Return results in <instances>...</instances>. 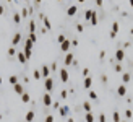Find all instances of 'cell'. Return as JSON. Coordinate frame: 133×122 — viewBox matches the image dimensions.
I'll list each match as a JSON object with an SVG mask.
<instances>
[{
    "label": "cell",
    "instance_id": "1",
    "mask_svg": "<svg viewBox=\"0 0 133 122\" xmlns=\"http://www.w3.org/2000/svg\"><path fill=\"white\" fill-rule=\"evenodd\" d=\"M54 86H55V83H54V78H50V76H49V78H45L44 88H45V91H47V93H50V91H52Z\"/></svg>",
    "mask_w": 133,
    "mask_h": 122
},
{
    "label": "cell",
    "instance_id": "2",
    "mask_svg": "<svg viewBox=\"0 0 133 122\" xmlns=\"http://www.w3.org/2000/svg\"><path fill=\"white\" fill-rule=\"evenodd\" d=\"M73 60H75V56L71 54V52H67V56H65V59H63V62H65V67H68L73 64Z\"/></svg>",
    "mask_w": 133,
    "mask_h": 122
},
{
    "label": "cell",
    "instance_id": "3",
    "mask_svg": "<svg viewBox=\"0 0 133 122\" xmlns=\"http://www.w3.org/2000/svg\"><path fill=\"white\" fill-rule=\"evenodd\" d=\"M42 104H44L45 107H49V106L52 104V96H50V93H45L44 96H42Z\"/></svg>",
    "mask_w": 133,
    "mask_h": 122
},
{
    "label": "cell",
    "instance_id": "4",
    "mask_svg": "<svg viewBox=\"0 0 133 122\" xmlns=\"http://www.w3.org/2000/svg\"><path fill=\"white\" fill-rule=\"evenodd\" d=\"M125 59V49H117L115 51V60L117 62H122Z\"/></svg>",
    "mask_w": 133,
    "mask_h": 122
},
{
    "label": "cell",
    "instance_id": "5",
    "mask_svg": "<svg viewBox=\"0 0 133 122\" xmlns=\"http://www.w3.org/2000/svg\"><path fill=\"white\" fill-rule=\"evenodd\" d=\"M59 72H60V80H62L63 83H67V81H68V78H70V76H68V70H67V67L62 68V70H59Z\"/></svg>",
    "mask_w": 133,
    "mask_h": 122
},
{
    "label": "cell",
    "instance_id": "6",
    "mask_svg": "<svg viewBox=\"0 0 133 122\" xmlns=\"http://www.w3.org/2000/svg\"><path fill=\"white\" fill-rule=\"evenodd\" d=\"M70 47H71V41L65 39V41L62 42V46H60V49H62V52H65V54H67V52L70 51Z\"/></svg>",
    "mask_w": 133,
    "mask_h": 122
},
{
    "label": "cell",
    "instance_id": "7",
    "mask_svg": "<svg viewBox=\"0 0 133 122\" xmlns=\"http://www.w3.org/2000/svg\"><path fill=\"white\" fill-rule=\"evenodd\" d=\"M117 33H118V21H114L112 23V31H110V38L114 39L117 36Z\"/></svg>",
    "mask_w": 133,
    "mask_h": 122
},
{
    "label": "cell",
    "instance_id": "8",
    "mask_svg": "<svg viewBox=\"0 0 133 122\" xmlns=\"http://www.w3.org/2000/svg\"><path fill=\"white\" fill-rule=\"evenodd\" d=\"M41 75H42V78H49V76H50V67L44 65L41 68Z\"/></svg>",
    "mask_w": 133,
    "mask_h": 122
},
{
    "label": "cell",
    "instance_id": "9",
    "mask_svg": "<svg viewBox=\"0 0 133 122\" xmlns=\"http://www.w3.org/2000/svg\"><path fill=\"white\" fill-rule=\"evenodd\" d=\"M76 11H78V5H71V7H68V10H67V15H68V16H75Z\"/></svg>",
    "mask_w": 133,
    "mask_h": 122
},
{
    "label": "cell",
    "instance_id": "10",
    "mask_svg": "<svg viewBox=\"0 0 133 122\" xmlns=\"http://www.w3.org/2000/svg\"><path fill=\"white\" fill-rule=\"evenodd\" d=\"M83 86H84L86 90H91V86H93V76H86V78H84V83H83Z\"/></svg>",
    "mask_w": 133,
    "mask_h": 122
},
{
    "label": "cell",
    "instance_id": "11",
    "mask_svg": "<svg viewBox=\"0 0 133 122\" xmlns=\"http://www.w3.org/2000/svg\"><path fill=\"white\" fill-rule=\"evenodd\" d=\"M20 41H21V33H20V31H18L16 34H15V36H13V39H11V46L15 47L18 44V42H20Z\"/></svg>",
    "mask_w": 133,
    "mask_h": 122
},
{
    "label": "cell",
    "instance_id": "12",
    "mask_svg": "<svg viewBox=\"0 0 133 122\" xmlns=\"http://www.w3.org/2000/svg\"><path fill=\"white\" fill-rule=\"evenodd\" d=\"M16 57H18V62H20V64H26V62H28V59H26V56H25V52H18Z\"/></svg>",
    "mask_w": 133,
    "mask_h": 122
},
{
    "label": "cell",
    "instance_id": "13",
    "mask_svg": "<svg viewBox=\"0 0 133 122\" xmlns=\"http://www.w3.org/2000/svg\"><path fill=\"white\" fill-rule=\"evenodd\" d=\"M94 13H96L94 10H86V11H84V20L91 21V20H93V16H94Z\"/></svg>",
    "mask_w": 133,
    "mask_h": 122
},
{
    "label": "cell",
    "instance_id": "14",
    "mask_svg": "<svg viewBox=\"0 0 133 122\" xmlns=\"http://www.w3.org/2000/svg\"><path fill=\"white\" fill-rule=\"evenodd\" d=\"M117 94H118V96H125V94H127V86H125V85H120V86L117 88Z\"/></svg>",
    "mask_w": 133,
    "mask_h": 122
},
{
    "label": "cell",
    "instance_id": "15",
    "mask_svg": "<svg viewBox=\"0 0 133 122\" xmlns=\"http://www.w3.org/2000/svg\"><path fill=\"white\" fill-rule=\"evenodd\" d=\"M34 116H36L34 111H28V112H26V117H25V119H26V122H33V121H34Z\"/></svg>",
    "mask_w": 133,
    "mask_h": 122
},
{
    "label": "cell",
    "instance_id": "16",
    "mask_svg": "<svg viewBox=\"0 0 133 122\" xmlns=\"http://www.w3.org/2000/svg\"><path fill=\"white\" fill-rule=\"evenodd\" d=\"M13 88H15V91H16L18 94H23V93H25V90H23V85H21V83L13 85Z\"/></svg>",
    "mask_w": 133,
    "mask_h": 122
},
{
    "label": "cell",
    "instance_id": "17",
    "mask_svg": "<svg viewBox=\"0 0 133 122\" xmlns=\"http://www.w3.org/2000/svg\"><path fill=\"white\" fill-rule=\"evenodd\" d=\"M83 109H84L86 112H91V111H93V106H91V103H89V101H84V103H83Z\"/></svg>",
    "mask_w": 133,
    "mask_h": 122
},
{
    "label": "cell",
    "instance_id": "18",
    "mask_svg": "<svg viewBox=\"0 0 133 122\" xmlns=\"http://www.w3.org/2000/svg\"><path fill=\"white\" fill-rule=\"evenodd\" d=\"M68 112H70V107H68V106H62V107H60V114H62L63 117H65Z\"/></svg>",
    "mask_w": 133,
    "mask_h": 122
},
{
    "label": "cell",
    "instance_id": "19",
    "mask_svg": "<svg viewBox=\"0 0 133 122\" xmlns=\"http://www.w3.org/2000/svg\"><path fill=\"white\" fill-rule=\"evenodd\" d=\"M84 121H86V122H94V116H93V112H86Z\"/></svg>",
    "mask_w": 133,
    "mask_h": 122
},
{
    "label": "cell",
    "instance_id": "20",
    "mask_svg": "<svg viewBox=\"0 0 133 122\" xmlns=\"http://www.w3.org/2000/svg\"><path fill=\"white\" fill-rule=\"evenodd\" d=\"M39 18H42V21H44V25H45V29H50V23H49V20H47V16H44V15H41Z\"/></svg>",
    "mask_w": 133,
    "mask_h": 122
},
{
    "label": "cell",
    "instance_id": "21",
    "mask_svg": "<svg viewBox=\"0 0 133 122\" xmlns=\"http://www.w3.org/2000/svg\"><path fill=\"white\" fill-rule=\"evenodd\" d=\"M29 33H36V21L34 20L29 21Z\"/></svg>",
    "mask_w": 133,
    "mask_h": 122
},
{
    "label": "cell",
    "instance_id": "22",
    "mask_svg": "<svg viewBox=\"0 0 133 122\" xmlns=\"http://www.w3.org/2000/svg\"><path fill=\"white\" fill-rule=\"evenodd\" d=\"M112 119H114V122H120V114H118V111H114V112H112Z\"/></svg>",
    "mask_w": 133,
    "mask_h": 122
},
{
    "label": "cell",
    "instance_id": "23",
    "mask_svg": "<svg viewBox=\"0 0 133 122\" xmlns=\"http://www.w3.org/2000/svg\"><path fill=\"white\" fill-rule=\"evenodd\" d=\"M34 46V42L31 41V39H26V42H25V49H33Z\"/></svg>",
    "mask_w": 133,
    "mask_h": 122
},
{
    "label": "cell",
    "instance_id": "24",
    "mask_svg": "<svg viewBox=\"0 0 133 122\" xmlns=\"http://www.w3.org/2000/svg\"><path fill=\"white\" fill-rule=\"evenodd\" d=\"M8 81H10L11 85H16V83H18V76H16V75H10Z\"/></svg>",
    "mask_w": 133,
    "mask_h": 122
},
{
    "label": "cell",
    "instance_id": "25",
    "mask_svg": "<svg viewBox=\"0 0 133 122\" xmlns=\"http://www.w3.org/2000/svg\"><path fill=\"white\" fill-rule=\"evenodd\" d=\"M89 99H93V101H96V99H98V94H96V91H93V90H91V91H89Z\"/></svg>",
    "mask_w": 133,
    "mask_h": 122
},
{
    "label": "cell",
    "instance_id": "26",
    "mask_svg": "<svg viewBox=\"0 0 133 122\" xmlns=\"http://www.w3.org/2000/svg\"><path fill=\"white\" fill-rule=\"evenodd\" d=\"M28 13H29V10L25 7V8L21 10V13H20V15H21V18H28Z\"/></svg>",
    "mask_w": 133,
    "mask_h": 122
},
{
    "label": "cell",
    "instance_id": "27",
    "mask_svg": "<svg viewBox=\"0 0 133 122\" xmlns=\"http://www.w3.org/2000/svg\"><path fill=\"white\" fill-rule=\"evenodd\" d=\"M21 101H23V103H29V94L23 93V94H21Z\"/></svg>",
    "mask_w": 133,
    "mask_h": 122
},
{
    "label": "cell",
    "instance_id": "28",
    "mask_svg": "<svg viewBox=\"0 0 133 122\" xmlns=\"http://www.w3.org/2000/svg\"><path fill=\"white\" fill-rule=\"evenodd\" d=\"M33 76H34L36 80H41V78H42V75H41V70H34V73H33Z\"/></svg>",
    "mask_w": 133,
    "mask_h": 122
},
{
    "label": "cell",
    "instance_id": "29",
    "mask_svg": "<svg viewBox=\"0 0 133 122\" xmlns=\"http://www.w3.org/2000/svg\"><path fill=\"white\" fill-rule=\"evenodd\" d=\"M13 20H15V23H21V15H20V13H15V15H13Z\"/></svg>",
    "mask_w": 133,
    "mask_h": 122
},
{
    "label": "cell",
    "instance_id": "30",
    "mask_svg": "<svg viewBox=\"0 0 133 122\" xmlns=\"http://www.w3.org/2000/svg\"><path fill=\"white\" fill-rule=\"evenodd\" d=\"M89 23H91V26H96V25H98V15H96V13H94V16H93V20H91Z\"/></svg>",
    "mask_w": 133,
    "mask_h": 122
},
{
    "label": "cell",
    "instance_id": "31",
    "mask_svg": "<svg viewBox=\"0 0 133 122\" xmlns=\"http://www.w3.org/2000/svg\"><path fill=\"white\" fill-rule=\"evenodd\" d=\"M122 80H123V83H128V81H130V73H123V75H122Z\"/></svg>",
    "mask_w": 133,
    "mask_h": 122
},
{
    "label": "cell",
    "instance_id": "32",
    "mask_svg": "<svg viewBox=\"0 0 133 122\" xmlns=\"http://www.w3.org/2000/svg\"><path fill=\"white\" fill-rule=\"evenodd\" d=\"M15 54H16V51H15V47L11 46V47H10V49H8V56H10V57H13V56H15Z\"/></svg>",
    "mask_w": 133,
    "mask_h": 122
},
{
    "label": "cell",
    "instance_id": "33",
    "mask_svg": "<svg viewBox=\"0 0 133 122\" xmlns=\"http://www.w3.org/2000/svg\"><path fill=\"white\" fill-rule=\"evenodd\" d=\"M28 39H31V41H33V42H36V33H29V36H28Z\"/></svg>",
    "mask_w": 133,
    "mask_h": 122
},
{
    "label": "cell",
    "instance_id": "34",
    "mask_svg": "<svg viewBox=\"0 0 133 122\" xmlns=\"http://www.w3.org/2000/svg\"><path fill=\"white\" fill-rule=\"evenodd\" d=\"M98 121H99V122H106V114L101 112V114H99V119H98Z\"/></svg>",
    "mask_w": 133,
    "mask_h": 122
},
{
    "label": "cell",
    "instance_id": "35",
    "mask_svg": "<svg viewBox=\"0 0 133 122\" xmlns=\"http://www.w3.org/2000/svg\"><path fill=\"white\" fill-rule=\"evenodd\" d=\"M115 72H117V73H120V72H123V68H122V65H120V62H118V64H117V65H115Z\"/></svg>",
    "mask_w": 133,
    "mask_h": 122
},
{
    "label": "cell",
    "instance_id": "36",
    "mask_svg": "<svg viewBox=\"0 0 133 122\" xmlns=\"http://www.w3.org/2000/svg\"><path fill=\"white\" fill-rule=\"evenodd\" d=\"M59 68H57V62H52V65H50V72H57Z\"/></svg>",
    "mask_w": 133,
    "mask_h": 122
},
{
    "label": "cell",
    "instance_id": "37",
    "mask_svg": "<svg viewBox=\"0 0 133 122\" xmlns=\"http://www.w3.org/2000/svg\"><path fill=\"white\" fill-rule=\"evenodd\" d=\"M81 73H83V76H84V78H86V76H89V68H83V72H81Z\"/></svg>",
    "mask_w": 133,
    "mask_h": 122
},
{
    "label": "cell",
    "instance_id": "38",
    "mask_svg": "<svg viewBox=\"0 0 133 122\" xmlns=\"http://www.w3.org/2000/svg\"><path fill=\"white\" fill-rule=\"evenodd\" d=\"M76 31H78V33H83V31H84V26H83V25H76Z\"/></svg>",
    "mask_w": 133,
    "mask_h": 122
},
{
    "label": "cell",
    "instance_id": "39",
    "mask_svg": "<svg viewBox=\"0 0 133 122\" xmlns=\"http://www.w3.org/2000/svg\"><path fill=\"white\" fill-rule=\"evenodd\" d=\"M57 41H59V42L62 44L63 41H65V36H63V34H59V36H57Z\"/></svg>",
    "mask_w": 133,
    "mask_h": 122
},
{
    "label": "cell",
    "instance_id": "40",
    "mask_svg": "<svg viewBox=\"0 0 133 122\" xmlns=\"http://www.w3.org/2000/svg\"><path fill=\"white\" fill-rule=\"evenodd\" d=\"M132 109H127V111H125V116H127V119H130V117H132Z\"/></svg>",
    "mask_w": 133,
    "mask_h": 122
},
{
    "label": "cell",
    "instance_id": "41",
    "mask_svg": "<svg viewBox=\"0 0 133 122\" xmlns=\"http://www.w3.org/2000/svg\"><path fill=\"white\" fill-rule=\"evenodd\" d=\"M25 56H26V59L31 57V49H25Z\"/></svg>",
    "mask_w": 133,
    "mask_h": 122
},
{
    "label": "cell",
    "instance_id": "42",
    "mask_svg": "<svg viewBox=\"0 0 133 122\" xmlns=\"http://www.w3.org/2000/svg\"><path fill=\"white\" fill-rule=\"evenodd\" d=\"M107 80H109V78H107V75H104V73H102V75H101V81H102V83H107Z\"/></svg>",
    "mask_w": 133,
    "mask_h": 122
},
{
    "label": "cell",
    "instance_id": "43",
    "mask_svg": "<svg viewBox=\"0 0 133 122\" xmlns=\"http://www.w3.org/2000/svg\"><path fill=\"white\" fill-rule=\"evenodd\" d=\"M67 96H68V94H67V91H65V90H62V93H60V98H62V99H67Z\"/></svg>",
    "mask_w": 133,
    "mask_h": 122
},
{
    "label": "cell",
    "instance_id": "44",
    "mask_svg": "<svg viewBox=\"0 0 133 122\" xmlns=\"http://www.w3.org/2000/svg\"><path fill=\"white\" fill-rule=\"evenodd\" d=\"M104 57H106V51H101V52H99V59H101V60H102V59H104Z\"/></svg>",
    "mask_w": 133,
    "mask_h": 122
},
{
    "label": "cell",
    "instance_id": "45",
    "mask_svg": "<svg viewBox=\"0 0 133 122\" xmlns=\"http://www.w3.org/2000/svg\"><path fill=\"white\" fill-rule=\"evenodd\" d=\"M45 122H54V116H47V117H45Z\"/></svg>",
    "mask_w": 133,
    "mask_h": 122
},
{
    "label": "cell",
    "instance_id": "46",
    "mask_svg": "<svg viewBox=\"0 0 133 122\" xmlns=\"http://www.w3.org/2000/svg\"><path fill=\"white\" fill-rule=\"evenodd\" d=\"M54 107L59 109V107H60V103H59V101H54Z\"/></svg>",
    "mask_w": 133,
    "mask_h": 122
},
{
    "label": "cell",
    "instance_id": "47",
    "mask_svg": "<svg viewBox=\"0 0 133 122\" xmlns=\"http://www.w3.org/2000/svg\"><path fill=\"white\" fill-rule=\"evenodd\" d=\"M96 3H98V7H102L104 5V0H96Z\"/></svg>",
    "mask_w": 133,
    "mask_h": 122
},
{
    "label": "cell",
    "instance_id": "48",
    "mask_svg": "<svg viewBox=\"0 0 133 122\" xmlns=\"http://www.w3.org/2000/svg\"><path fill=\"white\" fill-rule=\"evenodd\" d=\"M71 46L76 47V46H78V41H76V39H73V41H71Z\"/></svg>",
    "mask_w": 133,
    "mask_h": 122
},
{
    "label": "cell",
    "instance_id": "49",
    "mask_svg": "<svg viewBox=\"0 0 133 122\" xmlns=\"http://www.w3.org/2000/svg\"><path fill=\"white\" fill-rule=\"evenodd\" d=\"M132 46V42H123V49H127V47Z\"/></svg>",
    "mask_w": 133,
    "mask_h": 122
},
{
    "label": "cell",
    "instance_id": "50",
    "mask_svg": "<svg viewBox=\"0 0 133 122\" xmlns=\"http://www.w3.org/2000/svg\"><path fill=\"white\" fill-rule=\"evenodd\" d=\"M3 11H5V10H3V7H2V5H0V16H2V15H3Z\"/></svg>",
    "mask_w": 133,
    "mask_h": 122
},
{
    "label": "cell",
    "instance_id": "51",
    "mask_svg": "<svg viewBox=\"0 0 133 122\" xmlns=\"http://www.w3.org/2000/svg\"><path fill=\"white\" fill-rule=\"evenodd\" d=\"M41 2H42V0H34V3H36V5H37V3H41Z\"/></svg>",
    "mask_w": 133,
    "mask_h": 122
},
{
    "label": "cell",
    "instance_id": "52",
    "mask_svg": "<svg viewBox=\"0 0 133 122\" xmlns=\"http://www.w3.org/2000/svg\"><path fill=\"white\" fill-rule=\"evenodd\" d=\"M130 5H132V8H133V0H130Z\"/></svg>",
    "mask_w": 133,
    "mask_h": 122
},
{
    "label": "cell",
    "instance_id": "53",
    "mask_svg": "<svg viewBox=\"0 0 133 122\" xmlns=\"http://www.w3.org/2000/svg\"><path fill=\"white\" fill-rule=\"evenodd\" d=\"M78 2H80V3H83V2H84V0H78Z\"/></svg>",
    "mask_w": 133,
    "mask_h": 122
},
{
    "label": "cell",
    "instance_id": "54",
    "mask_svg": "<svg viewBox=\"0 0 133 122\" xmlns=\"http://www.w3.org/2000/svg\"><path fill=\"white\" fill-rule=\"evenodd\" d=\"M0 85H2V76H0Z\"/></svg>",
    "mask_w": 133,
    "mask_h": 122
},
{
    "label": "cell",
    "instance_id": "55",
    "mask_svg": "<svg viewBox=\"0 0 133 122\" xmlns=\"http://www.w3.org/2000/svg\"><path fill=\"white\" fill-rule=\"evenodd\" d=\"M132 68H133V62H132Z\"/></svg>",
    "mask_w": 133,
    "mask_h": 122
},
{
    "label": "cell",
    "instance_id": "56",
    "mask_svg": "<svg viewBox=\"0 0 133 122\" xmlns=\"http://www.w3.org/2000/svg\"><path fill=\"white\" fill-rule=\"evenodd\" d=\"M59 2H62V0H59Z\"/></svg>",
    "mask_w": 133,
    "mask_h": 122
}]
</instances>
